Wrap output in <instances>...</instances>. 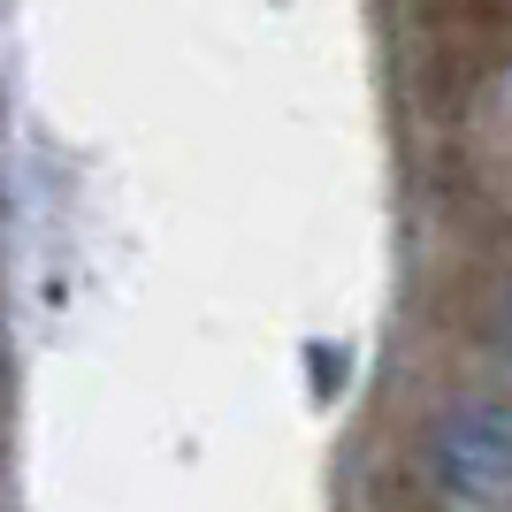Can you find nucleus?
I'll return each mask as SVG.
<instances>
[{"label":"nucleus","mask_w":512,"mask_h":512,"mask_svg":"<svg viewBox=\"0 0 512 512\" xmlns=\"http://www.w3.org/2000/svg\"><path fill=\"white\" fill-rule=\"evenodd\" d=\"M428 482L451 512H512V406H451L428 428Z\"/></svg>","instance_id":"f257e3e1"}]
</instances>
